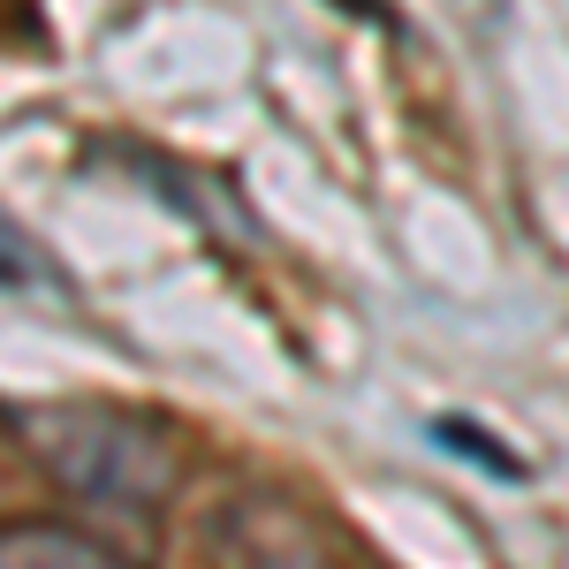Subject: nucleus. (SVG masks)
Masks as SVG:
<instances>
[{
  "label": "nucleus",
  "instance_id": "1",
  "mask_svg": "<svg viewBox=\"0 0 569 569\" xmlns=\"http://www.w3.org/2000/svg\"><path fill=\"white\" fill-rule=\"evenodd\" d=\"M16 440L31 448V463L69 501H84L99 517H122V525L160 517L182 486V456L168 440V426H152L137 410H114V402H39V410H16Z\"/></svg>",
  "mask_w": 569,
  "mask_h": 569
},
{
  "label": "nucleus",
  "instance_id": "2",
  "mask_svg": "<svg viewBox=\"0 0 569 569\" xmlns=\"http://www.w3.org/2000/svg\"><path fill=\"white\" fill-rule=\"evenodd\" d=\"M0 569H137V562L77 525H8L0 531Z\"/></svg>",
  "mask_w": 569,
  "mask_h": 569
}]
</instances>
